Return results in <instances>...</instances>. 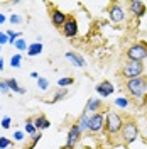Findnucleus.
I'll list each match as a JSON object with an SVG mask.
<instances>
[{
	"label": "nucleus",
	"mask_w": 147,
	"mask_h": 149,
	"mask_svg": "<svg viewBox=\"0 0 147 149\" xmlns=\"http://www.w3.org/2000/svg\"><path fill=\"white\" fill-rule=\"evenodd\" d=\"M127 90L129 93H132L134 97L137 98H142L144 93L147 90V78L146 76H137V78H132L127 81Z\"/></svg>",
	"instance_id": "obj_1"
},
{
	"label": "nucleus",
	"mask_w": 147,
	"mask_h": 149,
	"mask_svg": "<svg viewBox=\"0 0 147 149\" xmlns=\"http://www.w3.org/2000/svg\"><path fill=\"white\" fill-rule=\"evenodd\" d=\"M127 58L134 63H142L147 58V44L146 42H137V44L130 46L129 51H127Z\"/></svg>",
	"instance_id": "obj_2"
},
{
	"label": "nucleus",
	"mask_w": 147,
	"mask_h": 149,
	"mask_svg": "<svg viewBox=\"0 0 147 149\" xmlns=\"http://www.w3.org/2000/svg\"><path fill=\"white\" fill-rule=\"evenodd\" d=\"M122 125H123V122H122V117H120L119 113H115V112H108L107 113V130L110 134L120 132Z\"/></svg>",
	"instance_id": "obj_3"
},
{
	"label": "nucleus",
	"mask_w": 147,
	"mask_h": 149,
	"mask_svg": "<svg viewBox=\"0 0 147 149\" xmlns=\"http://www.w3.org/2000/svg\"><path fill=\"white\" fill-rule=\"evenodd\" d=\"M120 132H122V137H123V141H125L127 144L134 142V141L137 139V134H139L137 125H135L132 120L125 122V124L122 125V130H120Z\"/></svg>",
	"instance_id": "obj_4"
},
{
	"label": "nucleus",
	"mask_w": 147,
	"mask_h": 149,
	"mask_svg": "<svg viewBox=\"0 0 147 149\" xmlns=\"http://www.w3.org/2000/svg\"><path fill=\"white\" fill-rule=\"evenodd\" d=\"M142 71H144V65H142V63H134V61H130L129 65H125L123 71H122V74H123L125 78L132 80V78L142 76Z\"/></svg>",
	"instance_id": "obj_5"
},
{
	"label": "nucleus",
	"mask_w": 147,
	"mask_h": 149,
	"mask_svg": "<svg viewBox=\"0 0 147 149\" xmlns=\"http://www.w3.org/2000/svg\"><path fill=\"white\" fill-rule=\"evenodd\" d=\"M103 124H105V117L101 113H92L90 119H88V130L92 132H100L103 129Z\"/></svg>",
	"instance_id": "obj_6"
},
{
	"label": "nucleus",
	"mask_w": 147,
	"mask_h": 149,
	"mask_svg": "<svg viewBox=\"0 0 147 149\" xmlns=\"http://www.w3.org/2000/svg\"><path fill=\"white\" fill-rule=\"evenodd\" d=\"M80 134H81V129H80V125L78 124H74L73 127L69 129V132H68V139H66V149H73L74 146H76V142H78V139H80Z\"/></svg>",
	"instance_id": "obj_7"
},
{
	"label": "nucleus",
	"mask_w": 147,
	"mask_h": 149,
	"mask_svg": "<svg viewBox=\"0 0 147 149\" xmlns=\"http://www.w3.org/2000/svg\"><path fill=\"white\" fill-rule=\"evenodd\" d=\"M63 34L66 37H74L78 34V24H76V19L74 17H69L66 19V24L63 26Z\"/></svg>",
	"instance_id": "obj_8"
},
{
	"label": "nucleus",
	"mask_w": 147,
	"mask_h": 149,
	"mask_svg": "<svg viewBox=\"0 0 147 149\" xmlns=\"http://www.w3.org/2000/svg\"><path fill=\"white\" fill-rule=\"evenodd\" d=\"M108 15H110V19L113 22H122L125 19V12H123V9L120 5L113 3V5H110V9H108Z\"/></svg>",
	"instance_id": "obj_9"
},
{
	"label": "nucleus",
	"mask_w": 147,
	"mask_h": 149,
	"mask_svg": "<svg viewBox=\"0 0 147 149\" xmlns=\"http://www.w3.org/2000/svg\"><path fill=\"white\" fill-rule=\"evenodd\" d=\"M66 14L64 12H61V10L54 9L53 12H51V20H53V24H54L56 27H63L66 24Z\"/></svg>",
	"instance_id": "obj_10"
},
{
	"label": "nucleus",
	"mask_w": 147,
	"mask_h": 149,
	"mask_svg": "<svg viewBox=\"0 0 147 149\" xmlns=\"http://www.w3.org/2000/svg\"><path fill=\"white\" fill-rule=\"evenodd\" d=\"M96 93H100L101 97H110L112 93H113V85L105 80V81L96 85Z\"/></svg>",
	"instance_id": "obj_11"
},
{
	"label": "nucleus",
	"mask_w": 147,
	"mask_h": 149,
	"mask_svg": "<svg viewBox=\"0 0 147 149\" xmlns=\"http://www.w3.org/2000/svg\"><path fill=\"white\" fill-rule=\"evenodd\" d=\"M129 7H130V12L135 14L137 17H142V15L146 14V5H144L142 2H130Z\"/></svg>",
	"instance_id": "obj_12"
},
{
	"label": "nucleus",
	"mask_w": 147,
	"mask_h": 149,
	"mask_svg": "<svg viewBox=\"0 0 147 149\" xmlns=\"http://www.w3.org/2000/svg\"><path fill=\"white\" fill-rule=\"evenodd\" d=\"M66 59H69L74 66H80V68H85V66H86L85 59H83L80 54H76V53H66Z\"/></svg>",
	"instance_id": "obj_13"
},
{
	"label": "nucleus",
	"mask_w": 147,
	"mask_h": 149,
	"mask_svg": "<svg viewBox=\"0 0 147 149\" xmlns=\"http://www.w3.org/2000/svg\"><path fill=\"white\" fill-rule=\"evenodd\" d=\"M42 53V44H41V41H36V42H32V44H29L27 47V54L31 58H34V56H39Z\"/></svg>",
	"instance_id": "obj_14"
},
{
	"label": "nucleus",
	"mask_w": 147,
	"mask_h": 149,
	"mask_svg": "<svg viewBox=\"0 0 147 149\" xmlns=\"http://www.w3.org/2000/svg\"><path fill=\"white\" fill-rule=\"evenodd\" d=\"M34 125H36L37 130H44V129H49V125H51V122L47 120L44 115H39L34 119Z\"/></svg>",
	"instance_id": "obj_15"
},
{
	"label": "nucleus",
	"mask_w": 147,
	"mask_h": 149,
	"mask_svg": "<svg viewBox=\"0 0 147 149\" xmlns=\"http://www.w3.org/2000/svg\"><path fill=\"white\" fill-rule=\"evenodd\" d=\"M101 107V102L98 100V98H90L88 100V103H86V107H85V112L88 113V112H95L96 113V110Z\"/></svg>",
	"instance_id": "obj_16"
},
{
	"label": "nucleus",
	"mask_w": 147,
	"mask_h": 149,
	"mask_svg": "<svg viewBox=\"0 0 147 149\" xmlns=\"http://www.w3.org/2000/svg\"><path fill=\"white\" fill-rule=\"evenodd\" d=\"M5 81H7V85H9V88L12 90V92H15V93H26V90H24V88H20V86H19V83H17V80H15V78H7Z\"/></svg>",
	"instance_id": "obj_17"
},
{
	"label": "nucleus",
	"mask_w": 147,
	"mask_h": 149,
	"mask_svg": "<svg viewBox=\"0 0 147 149\" xmlns=\"http://www.w3.org/2000/svg\"><path fill=\"white\" fill-rule=\"evenodd\" d=\"M88 113L86 112H83V115L80 117V122H78V125H80V129H81V132L83 130H88Z\"/></svg>",
	"instance_id": "obj_18"
},
{
	"label": "nucleus",
	"mask_w": 147,
	"mask_h": 149,
	"mask_svg": "<svg viewBox=\"0 0 147 149\" xmlns=\"http://www.w3.org/2000/svg\"><path fill=\"white\" fill-rule=\"evenodd\" d=\"M20 65H22V54H14L12 58H10V66L12 68H20Z\"/></svg>",
	"instance_id": "obj_19"
},
{
	"label": "nucleus",
	"mask_w": 147,
	"mask_h": 149,
	"mask_svg": "<svg viewBox=\"0 0 147 149\" xmlns=\"http://www.w3.org/2000/svg\"><path fill=\"white\" fill-rule=\"evenodd\" d=\"M26 132H27V134H31V136L37 132L36 125H34V120H26Z\"/></svg>",
	"instance_id": "obj_20"
},
{
	"label": "nucleus",
	"mask_w": 147,
	"mask_h": 149,
	"mask_svg": "<svg viewBox=\"0 0 147 149\" xmlns=\"http://www.w3.org/2000/svg\"><path fill=\"white\" fill-rule=\"evenodd\" d=\"M14 46L17 47L19 51H27V47H29V44L26 42V39H17L15 41V44Z\"/></svg>",
	"instance_id": "obj_21"
},
{
	"label": "nucleus",
	"mask_w": 147,
	"mask_h": 149,
	"mask_svg": "<svg viewBox=\"0 0 147 149\" xmlns=\"http://www.w3.org/2000/svg\"><path fill=\"white\" fill-rule=\"evenodd\" d=\"M7 36H9V42L10 44H15L17 37H20V32H14V31H7Z\"/></svg>",
	"instance_id": "obj_22"
},
{
	"label": "nucleus",
	"mask_w": 147,
	"mask_h": 149,
	"mask_svg": "<svg viewBox=\"0 0 147 149\" xmlns=\"http://www.w3.org/2000/svg\"><path fill=\"white\" fill-rule=\"evenodd\" d=\"M73 83H74L73 78H61V80H58V85H59L61 88H64L68 85H73Z\"/></svg>",
	"instance_id": "obj_23"
},
{
	"label": "nucleus",
	"mask_w": 147,
	"mask_h": 149,
	"mask_svg": "<svg viewBox=\"0 0 147 149\" xmlns=\"http://www.w3.org/2000/svg\"><path fill=\"white\" fill-rule=\"evenodd\" d=\"M37 86H39L41 90H47V88H49V81H47L46 78H41V76H39V80H37Z\"/></svg>",
	"instance_id": "obj_24"
},
{
	"label": "nucleus",
	"mask_w": 147,
	"mask_h": 149,
	"mask_svg": "<svg viewBox=\"0 0 147 149\" xmlns=\"http://www.w3.org/2000/svg\"><path fill=\"white\" fill-rule=\"evenodd\" d=\"M66 95H68V90H64V88H61L59 92L56 93V97H54V98H53V102H59L61 98H64Z\"/></svg>",
	"instance_id": "obj_25"
},
{
	"label": "nucleus",
	"mask_w": 147,
	"mask_h": 149,
	"mask_svg": "<svg viewBox=\"0 0 147 149\" xmlns=\"http://www.w3.org/2000/svg\"><path fill=\"white\" fill-rule=\"evenodd\" d=\"M115 105H119V107H122V109H125V107L129 105V100L123 98V97H119V98L115 100Z\"/></svg>",
	"instance_id": "obj_26"
},
{
	"label": "nucleus",
	"mask_w": 147,
	"mask_h": 149,
	"mask_svg": "<svg viewBox=\"0 0 147 149\" xmlns=\"http://www.w3.org/2000/svg\"><path fill=\"white\" fill-rule=\"evenodd\" d=\"M12 144V141L7 139V137H0V149H7Z\"/></svg>",
	"instance_id": "obj_27"
},
{
	"label": "nucleus",
	"mask_w": 147,
	"mask_h": 149,
	"mask_svg": "<svg viewBox=\"0 0 147 149\" xmlns=\"http://www.w3.org/2000/svg\"><path fill=\"white\" fill-rule=\"evenodd\" d=\"M9 20H10V24H22V17L17 15V14H12L9 17Z\"/></svg>",
	"instance_id": "obj_28"
},
{
	"label": "nucleus",
	"mask_w": 147,
	"mask_h": 149,
	"mask_svg": "<svg viewBox=\"0 0 147 149\" xmlns=\"http://www.w3.org/2000/svg\"><path fill=\"white\" fill-rule=\"evenodd\" d=\"M10 124H12V119H10L9 115H5V117L2 119V127H3V129H10Z\"/></svg>",
	"instance_id": "obj_29"
},
{
	"label": "nucleus",
	"mask_w": 147,
	"mask_h": 149,
	"mask_svg": "<svg viewBox=\"0 0 147 149\" xmlns=\"http://www.w3.org/2000/svg\"><path fill=\"white\" fill-rule=\"evenodd\" d=\"M0 92H2V93H9L10 92V88H9V85H7L5 80H2V81H0Z\"/></svg>",
	"instance_id": "obj_30"
},
{
	"label": "nucleus",
	"mask_w": 147,
	"mask_h": 149,
	"mask_svg": "<svg viewBox=\"0 0 147 149\" xmlns=\"http://www.w3.org/2000/svg\"><path fill=\"white\" fill-rule=\"evenodd\" d=\"M7 42H9L7 32H0V46H3V44H7Z\"/></svg>",
	"instance_id": "obj_31"
},
{
	"label": "nucleus",
	"mask_w": 147,
	"mask_h": 149,
	"mask_svg": "<svg viewBox=\"0 0 147 149\" xmlns=\"http://www.w3.org/2000/svg\"><path fill=\"white\" fill-rule=\"evenodd\" d=\"M14 139L15 141H22L24 139V132H22V130H15V132H14Z\"/></svg>",
	"instance_id": "obj_32"
},
{
	"label": "nucleus",
	"mask_w": 147,
	"mask_h": 149,
	"mask_svg": "<svg viewBox=\"0 0 147 149\" xmlns=\"http://www.w3.org/2000/svg\"><path fill=\"white\" fill-rule=\"evenodd\" d=\"M31 139H32V144H37V142H39V139H41V134H32V136H31Z\"/></svg>",
	"instance_id": "obj_33"
},
{
	"label": "nucleus",
	"mask_w": 147,
	"mask_h": 149,
	"mask_svg": "<svg viewBox=\"0 0 147 149\" xmlns=\"http://www.w3.org/2000/svg\"><path fill=\"white\" fill-rule=\"evenodd\" d=\"M3 22H5V15L0 12V24H3Z\"/></svg>",
	"instance_id": "obj_34"
},
{
	"label": "nucleus",
	"mask_w": 147,
	"mask_h": 149,
	"mask_svg": "<svg viewBox=\"0 0 147 149\" xmlns=\"http://www.w3.org/2000/svg\"><path fill=\"white\" fill-rule=\"evenodd\" d=\"M0 71H3V59L0 58Z\"/></svg>",
	"instance_id": "obj_35"
},
{
	"label": "nucleus",
	"mask_w": 147,
	"mask_h": 149,
	"mask_svg": "<svg viewBox=\"0 0 147 149\" xmlns=\"http://www.w3.org/2000/svg\"><path fill=\"white\" fill-rule=\"evenodd\" d=\"M31 76H32V78H39V74H37L36 71H32V73H31Z\"/></svg>",
	"instance_id": "obj_36"
},
{
	"label": "nucleus",
	"mask_w": 147,
	"mask_h": 149,
	"mask_svg": "<svg viewBox=\"0 0 147 149\" xmlns=\"http://www.w3.org/2000/svg\"><path fill=\"white\" fill-rule=\"evenodd\" d=\"M0 53H2V46H0Z\"/></svg>",
	"instance_id": "obj_37"
},
{
	"label": "nucleus",
	"mask_w": 147,
	"mask_h": 149,
	"mask_svg": "<svg viewBox=\"0 0 147 149\" xmlns=\"http://www.w3.org/2000/svg\"><path fill=\"white\" fill-rule=\"evenodd\" d=\"M0 109H2V107H0Z\"/></svg>",
	"instance_id": "obj_38"
}]
</instances>
